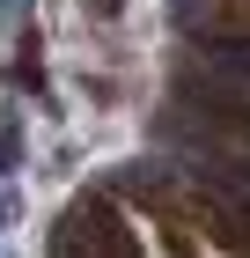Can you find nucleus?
Listing matches in <instances>:
<instances>
[{"label":"nucleus","mask_w":250,"mask_h":258,"mask_svg":"<svg viewBox=\"0 0 250 258\" xmlns=\"http://www.w3.org/2000/svg\"><path fill=\"white\" fill-rule=\"evenodd\" d=\"M118 8H125V0H96V15H118Z\"/></svg>","instance_id":"obj_1"}]
</instances>
